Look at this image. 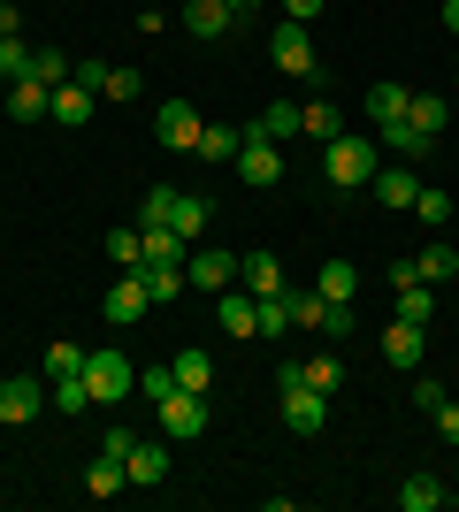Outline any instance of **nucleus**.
<instances>
[{"mask_svg": "<svg viewBox=\"0 0 459 512\" xmlns=\"http://www.w3.org/2000/svg\"><path fill=\"white\" fill-rule=\"evenodd\" d=\"M452 505V490H444L437 474H406V482H398V512H444Z\"/></svg>", "mask_w": 459, "mask_h": 512, "instance_id": "obj_17", "label": "nucleus"}, {"mask_svg": "<svg viewBox=\"0 0 459 512\" xmlns=\"http://www.w3.org/2000/svg\"><path fill=\"white\" fill-rule=\"evenodd\" d=\"M444 406V383H437V375H421V367H414V413H437Z\"/></svg>", "mask_w": 459, "mask_h": 512, "instance_id": "obj_44", "label": "nucleus"}, {"mask_svg": "<svg viewBox=\"0 0 459 512\" xmlns=\"http://www.w3.org/2000/svg\"><path fill=\"white\" fill-rule=\"evenodd\" d=\"M299 375L314 390H329V398H337V383H345V360H337V352H322V360H299Z\"/></svg>", "mask_w": 459, "mask_h": 512, "instance_id": "obj_34", "label": "nucleus"}, {"mask_svg": "<svg viewBox=\"0 0 459 512\" xmlns=\"http://www.w3.org/2000/svg\"><path fill=\"white\" fill-rule=\"evenodd\" d=\"M176 383H184V390H199V398H207V390H215V360H207V352H176Z\"/></svg>", "mask_w": 459, "mask_h": 512, "instance_id": "obj_31", "label": "nucleus"}, {"mask_svg": "<svg viewBox=\"0 0 459 512\" xmlns=\"http://www.w3.org/2000/svg\"><path fill=\"white\" fill-rule=\"evenodd\" d=\"M375 138H383V146H391V153H406V161H421V153L437 146V138H421V130L406 123V115H398V123H383V130H375Z\"/></svg>", "mask_w": 459, "mask_h": 512, "instance_id": "obj_32", "label": "nucleus"}, {"mask_svg": "<svg viewBox=\"0 0 459 512\" xmlns=\"http://www.w3.org/2000/svg\"><path fill=\"white\" fill-rule=\"evenodd\" d=\"M92 107H100V92H85L77 77H69V85H54V100H46V123L77 130V123H92Z\"/></svg>", "mask_w": 459, "mask_h": 512, "instance_id": "obj_14", "label": "nucleus"}, {"mask_svg": "<svg viewBox=\"0 0 459 512\" xmlns=\"http://www.w3.org/2000/svg\"><path fill=\"white\" fill-rule=\"evenodd\" d=\"M207 214H215V207H207L199 192H176L169 199V230L184 237V245H199V237H207Z\"/></svg>", "mask_w": 459, "mask_h": 512, "instance_id": "obj_18", "label": "nucleus"}, {"mask_svg": "<svg viewBox=\"0 0 459 512\" xmlns=\"http://www.w3.org/2000/svg\"><path fill=\"white\" fill-rule=\"evenodd\" d=\"M375 169H383V161H375V146H368V138H352V130L322 146V176H329V184H345V192L375 184Z\"/></svg>", "mask_w": 459, "mask_h": 512, "instance_id": "obj_2", "label": "nucleus"}, {"mask_svg": "<svg viewBox=\"0 0 459 512\" xmlns=\"http://www.w3.org/2000/svg\"><path fill=\"white\" fill-rule=\"evenodd\" d=\"M322 337H329V344L352 337V306H322Z\"/></svg>", "mask_w": 459, "mask_h": 512, "instance_id": "obj_46", "label": "nucleus"}, {"mask_svg": "<svg viewBox=\"0 0 459 512\" xmlns=\"http://www.w3.org/2000/svg\"><path fill=\"white\" fill-rule=\"evenodd\" d=\"M284 291H291V283H284ZM284 291H276V299H261V337H268V344L291 337V299H284Z\"/></svg>", "mask_w": 459, "mask_h": 512, "instance_id": "obj_39", "label": "nucleus"}, {"mask_svg": "<svg viewBox=\"0 0 459 512\" xmlns=\"http://www.w3.org/2000/svg\"><path fill=\"white\" fill-rule=\"evenodd\" d=\"M314 291H322L329 306H352V299H360V268H352V260H322Z\"/></svg>", "mask_w": 459, "mask_h": 512, "instance_id": "obj_22", "label": "nucleus"}, {"mask_svg": "<svg viewBox=\"0 0 459 512\" xmlns=\"http://www.w3.org/2000/svg\"><path fill=\"white\" fill-rule=\"evenodd\" d=\"M199 130H207V123H199V107H192V100H161V115H153V138H161L169 153H192V146H199Z\"/></svg>", "mask_w": 459, "mask_h": 512, "instance_id": "obj_6", "label": "nucleus"}, {"mask_svg": "<svg viewBox=\"0 0 459 512\" xmlns=\"http://www.w3.org/2000/svg\"><path fill=\"white\" fill-rule=\"evenodd\" d=\"M322 8H329V0H284V16H291V23H314Z\"/></svg>", "mask_w": 459, "mask_h": 512, "instance_id": "obj_48", "label": "nucleus"}, {"mask_svg": "<svg viewBox=\"0 0 459 512\" xmlns=\"http://www.w3.org/2000/svg\"><path fill=\"white\" fill-rule=\"evenodd\" d=\"M54 413H92V390H85V375H54Z\"/></svg>", "mask_w": 459, "mask_h": 512, "instance_id": "obj_35", "label": "nucleus"}, {"mask_svg": "<svg viewBox=\"0 0 459 512\" xmlns=\"http://www.w3.org/2000/svg\"><path fill=\"white\" fill-rule=\"evenodd\" d=\"M383 360H391V367H429V329L391 321V329H383Z\"/></svg>", "mask_w": 459, "mask_h": 512, "instance_id": "obj_13", "label": "nucleus"}, {"mask_svg": "<svg viewBox=\"0 0 459 512\" xmlns=\"http://www.w3.org/2000/svg\"><path fill=\"white\" fill-rule=\"evenodd\" d=\"M230 169H238V184H284V146H268V138H245Z\"/></svg>", "mask_w": 459, "mask_h": 512, "instance_id": "obj_9", "label": "nucleus"}, {"mask_svg": "<svg viewBox=\"0 0 459 512\" xmlns=\"http://www.w3.org/2000/svg\"><path fill=\"white\" fill-rule=\"evenodd\" d=\"M414 214L429 222V230H444V222H452V192H437V184H421V192H414Z\"/></svg>", "mask_w": 459, "mask_h": 512, "instance_id": "obj_36", "label": "nucleus"}, {"mask_svg": "<svg viewBox=\"0 0 459 512\" xmlns=\"http://www.w3.org/2000/svg\"><path fill=\"white\" fill-rule=\"evenodd\" d=\"M406 115V85H368V123L383 130V123H398Z\"/></svg>", "mask_w": 459, "mask_h": 512, "instance_id": "obj_33", "label": "nucleus"}, {"mask_svg": "<svg viewBox=\"0 0 459 512\" xmlns=\"http://www.w3.org/2000/svg\"><path fill=\"white\" fill-rule=\"evenodd\" d=\"M245 138H268V146H284V138H299V107H291V100L261 107V115L245 123Z\"/></svg>", "mask_w": 459, "mask_h": 512, "instance_id": "obj_19", "label": "nucleus"}, {"mask_svg": "<svg viewBox=\"0 0 459 512\" xmlns=\"http://www.w3.org/2000/svg\"><path fill=\"white\" fill-rule=\"evenodd\" d=\"M153 413H161V428H169L176 444H184V436H207V398H199V390H184V383H176Z\"/></svg>", "mask_w": 459, "mask_h": 512, "instance_id": "obj_7", "label": "nucleus"}, {"mask_svg": "<svg viewBox=\"0 0 459 512\" xmlns=\"http://www.w3.org/2000/svg\"><path fill=\"white\" fill-rule=\"evenodd\" d=\"M444 31H452V39H459V0H444Z\"/></svg>", "mask_w": 459, "mask_h": 512, "instance_id": "obj_50", "label": "nucleus"}, {"mask_svg": "<svg viewBox=\"0 0 459 512\" xmlns=\"http://www.w3.org/2000/svg\"><path fill=\"white\" fill-rule=\"evenodd\" d=\"M146 276H138V268H123V276H115L108 283V306H100V314H108L115 321V329H131V321H146Z\"/></svg>", "mask_w": 459, "mask_h": 512, "instance_id": "obj_8", "label": "nucleus"}, {"mask_svg": "<svg viewBox=\"0 0 459 512\" xmlns=\"http://www.w3.org/2000/svg\"><path fill=\"white\" fill-rule=\"evenodd\" d=\"M138 276H146V299H153V306H169L176 291H184V260H146Z\"/></svg>", "mask_w": 459, "mask_h": 512, "instance_id": "obj_28", "label": "nucleus"}, {"mask_svg": "<svg viewBox=\"0 0 459 512\" xmlns=\"http://www.w3.org/2000/svg\"><path fill=\"white\" fill-rule=\"evenodd\" d=\"M184 283H192V291H230V283H238V253H222V245H192Z\"/></svg>", "mask_w": 459, "mask_h": 512, "instance_id": "obj_5", "label": "nucleus"}, {"mask_svg": "<svg viewBox=\"0 0 459 512\" xmlns=\"http://www.w3.org/2000/svg\"><path fill=\"white\" fill-rule=\"evenodd\" d=\"M108 260L115 268H146V237L138 230H108Z\"/></svg>", "mask_w": 459, "mask_h": 512, "instance_id": "obj_37", "label": "nucleus"}, {"mask_svg": "<svg viewBox=\"0 0 459 512\" xmlns=\"http://www.w3.org/2000/svg\"><path fill=\"white\" fill-rule=\"evenodd\" d=\"M215 321L230 337H261V299L253 291H215Z\"/></svg>", "mask_w": 459, "mask_h": 512, "instance_id": "obj_12", "label": "nucleus"}, {"mask_svg": "<svg viewBox=\"0 0 459 512\" xmlns=\"http://www.w3.org/2000/svg\"><path fill=\"white\" fill-rule=\"evenodd\" d=\"M230 8H238V16H245V8H253V0H230Z\"/></svg>", "mask_w": 459, "mask_h": 512, "instance_id": "obj_51", "label": "nucleus"}, {"mask_svg": "<svg viewBox=\"0 0 459 512\" xmlns=\"http://www.w3.org/2000/svg\"><path fill=\"white\" fill-rule=\"evenodd\" d=\"M100 100H138V69H108V85H100Z\"/></svg>", "mask_w": 459, "mask_h": 512, "instance_id": "obj_45", "label": "nucleus"}, {"mask_svg": "<svg viewBox=\"0 0 459 512\" xmlns=\"http://www.w3.org/2000/svg\"><path fill=\"white\" fill-rule=\"evenodd\" d=\"M276 390H284V421L299 428V436H314V428H329V390H314L299 375V360L276 367Z\"/></svg>", "mask_w": 459, "mask_h": 512, "instance_id": "obj_1", "label": "nucleus"}, {"mask_svg": "<svg viewBox=\"0 0 459 512\" xmlns=\"http://www.w3.org/2000/svg\"><path fill=\"white\" fill-rule=\"evenodd\" d=\"M414 276L421 283H452L459 276V245H444V237H437V245H421V253H414Z\"/></svg>", "mask_w": 459, "mask_h": 512, "instance_id": "obj_27", "label": "nucleus"}, {"mask_svg": "<svg viewBox=\"0 0 459 512\" xmlns=\"http://www.w3.org/2000/svg\"><path fill=\"white\" fill-rule=\"evenodd\" d=\"M16 31H23V8H16V0H0V39H16Z\"/></svg>", "mask_w": 459, "mask_h": 512, "instance_id": "obj_49", "label": "nucleus"}, {"mask_svg": "<svg viewBox=\"0 0 459 512\" xmlns=\"http://www.w3.org/2000/svg\"><path fill=\"white\" fill-rule=\"evenodd\" d=\"M138 390H146L153 406H161V398L176 390V367H138Z\"/></svg>", "mask_w": 459, "mask_h": 512, "instance_id": "obj_43", "label": "nucleus"}, {"mask_svg": "<svg viewBox=\"0 0 459 512\" xmlns=\"http://www.w3.org/2000/svg\"><path fill=\"white\" fill-rule=\"evenodd\" d=\"M169 199H176V184H153V192H146V207H138V230H153V222H169Z\"/></svg>", "mask_w": 459, "mask_h": 512, "instance_id": "obj_42", "label": "nucleus"}, {"mask_svg": "<svg viewBox=\"0 0 459 512\" xmlns=\"http://www.w3.org/2000/svg\"><path fill=\"white\" fill-rule=\"evenodd\" d=\"M69 69H77V62H69L62 46H39V62H31V77H39V85H69Z\"/></svg>", "mask_w": 459, "mask_h": 512, "instance_id": "obj_40", "label": "nucleus"}, {"mask_svg": "<svg viewBox=\"0 0 459 512\" xmlns=\"http://www.w3.org/2000/svg\"><path fill=\"white\" fill-rule=\"evenodd\" d=\"M230 23H238L230 0H184V31H192V39H222Z\"/></svg>", "mask_w": 459, "mask_h": 512, "instance_id": "obj_16", "label": "nucleus"}, {"mask_svg": "<svg viewBox=\"0 0 459 512\" xmlns=\"http://www.w3.org/2000/svg\"><path fill=\"white\" fill-rule=\"evenodd\" d=\"M123 474H131V490H161L169 482V444H131Z\"/></svg>", "mask_w": 459, "mask_h": 512, "instance_id": "obj_15", "label": "nucleus"}, {"mask_svg": "<svg viewBox=\"0 0 459 512\" xmlns=\"http://www.w3.org/2000/svg\"><path fill=\"white\" fill-rule=\"evenodd\" d=\"M54 375H85V344H46V383H54Z\"/></svg>", "mask_w": 459, "mask_h": 512, "instance_id": "obj_38", "label": "nucleus"}, {"mask_svg": "<svg viewBox=\"0 0 459 512\" xmlns=\"http://www.w3.org/2000/svg\"><path fill=\"white\" fill-rule=\"evenodd\" d=\"M39 406H46V383L39 375H8V383H0V421H39Z\"/></svg>", "mask_w": 459, "mask_h": 512, "instance_id": "obj_11", "label": "nucleus"}, {"mask_svg": "<svg viewBox=\"0 0 459 512\" xmlns=\"http://www.w3.org/2000/svg\"><path fill=\"white\" fill-rule=\"evenodd\" d=\"M31 62H39V46L23 39V31H16V39H0V77H8V85H23V77H31Z\"/></svg>", "mask_w": 459, "mask_h": 512, "instance_id": "obj_30", "label": "nucleus"}, {"mask_svg": "<svg viewBox=\"0 0 459 512\" xmlns=\"http://www.w3.org/2000/svg\"><path fill=\"white\" fill-rule=\"evenodd\" d=\"M398 321H414V329H429L437 321V283H398Z\"/></svg>", "mask_w": 459, "mask_h": 512, "instance_id": "obj_24", "label": "nucleus"}, {"mask_svg": "<svg viewBox=\"0 0 459 512\" xmlns=\"http://www.w3.org/2000/svg\"><path fill=\"white\" fill-rule=\"evenodd\" d=\"M238 291H253V299H276V291H284V260L268 253V245L238 253Z\"/></svg>", "mask_w": 459, "mask_h": 512, "instance_id": "obj_10", "label": "nucleus"}, {"mask_svg": "<svg viewBox=\"0 0 459 512\" xmlns=\"http://www.w3.org/2000/svg\"><path fill=\"white\" fill-rule=\"evenodd\" d=\"M85 390H92V406H123L138 390V360H123V352H85Z\"/></svg>", "mask_w": 459, "mask_h": 512, "instance_id": "obj_3", "label": "nucleus"}, {"mask_svg": "<svg viewBox=\"0 0 459 512\" xmlns=\"http://www.w3.org/2000/svg\"><path fill=\"white\" fill-rule=\"evenodd\" d=\"M268 62H276V69H284V77H314V69H322V62H314V39H306V23H276V39H268Z\"/></svg>", "mask_w": 459, "mask_h": 512, "instance_id": "obj_4", "label": "nucleus"}, {"mask_svg": "<svg viewBox=\"0 0 459 512\" xmlns=\"http://www.w3.org/2000/svg\"><path fill=\"white\" fill-rule=\"evenodd\" d=\"M406 123H414V130H421V138H437V130H444V123H452V107H444V100H437V92H406Z\"/></svg>", "mask_w": 459, "mask_h": 512, "instance_id": "obj_29", "label": "nucleus"}, {"mask_svg": "<svg viewBox=\"0 0 459 512\" xmlns=\"http://www.w3.org/2000/svg\"><path fill=\"white\" fill-rule=\"evenodd\" d=\"M429 421H437V436H444V444H459V406H452V398H444V406L429 413Z\"/></svg>", "mask_w": 459, "mask_h": 512, "instance_id": "obj_47", "label": "nucleus"}, {"mask_svg": "<svg viewBox=\"0 0 459 512\" xmlns=\"http://www.w3.org/2000/svg\"><path fill=\"white\" fill-rule=\"evenodd\" d=\"M123 490H131V474H123V459H115V451H100V459L85 467V497H100V505H108V497H123Z\"/></svg>", "mask_w": 459, "mask_h": 512, "instance_id": "obj_20", "label": "nucleus"}, {"mask_svg": "<svg viewBox=\"0 0 459 512\" xmlns=\"http://www.w3.org/2000/svg\"><path fill=\"white\" fill-rule=\"evenodd\" d=\"M284 299H291V329H322V291H284Z\"/></svg>", "mask_w": 459, "mask_h": 512, "instance_id": "obj_41", "label": "nucleus"}, {"mask_svg": "<svg viewBox=\"0 0 459 512\" xmlns=\"http://www.w3.org/2000/svg\"><path fill=\"white\" fill-rule=\"evenodd\" d=\"M46 100H54V85H39V77L8 85V115H16V123H46Z\"/></svg>", "mask_w": 459, "mask_h": 512, "instance_id": "obj_26", "label": "nucleus"}, {"mask_svg": "<svg viewBox=\"0 0 459 512\" xmlns=\"http://www.w3.org/2000/svg\"><path fill=\"white\" fill-rule=\"evenodd\" d=\"M383 207H414V192H421V176H414V161L406 169H375V184H368Z\"/></svg>", "mask_w": 459, "mask_h": 512, "instance_id": "obj_25", "label": "nucleus"}, {"mask_svg": "<svg viewBox=\"0 0 459 512\" xmlns=\"http://www.w3.org/2000/svg\"><path fill=\"white\" fill-rule=\"evenodd\" d=\"M299 138H314V146L345 138V115H337V100H306V107H299Z\"/></svg>", "mask_w": 459, "mask_h": 512, "instance_id": "obj_21", "label": "nucleus"}, {"mask_svg": "<svg viewBox=\"0 0 459 512\" xmlns=\"http://www.w3.org/2000/svg\"><path fill=\"white\" fill-rule=\"evenodd\" d=\"M238 146H245V130H230V123H207L192 153L207 161V169H222V161H238Z\"/></svg>", "mask_w": 459, "mask_h": 512, "instance_id": "obj_23", "label": "nucleus"}]
</instances>
